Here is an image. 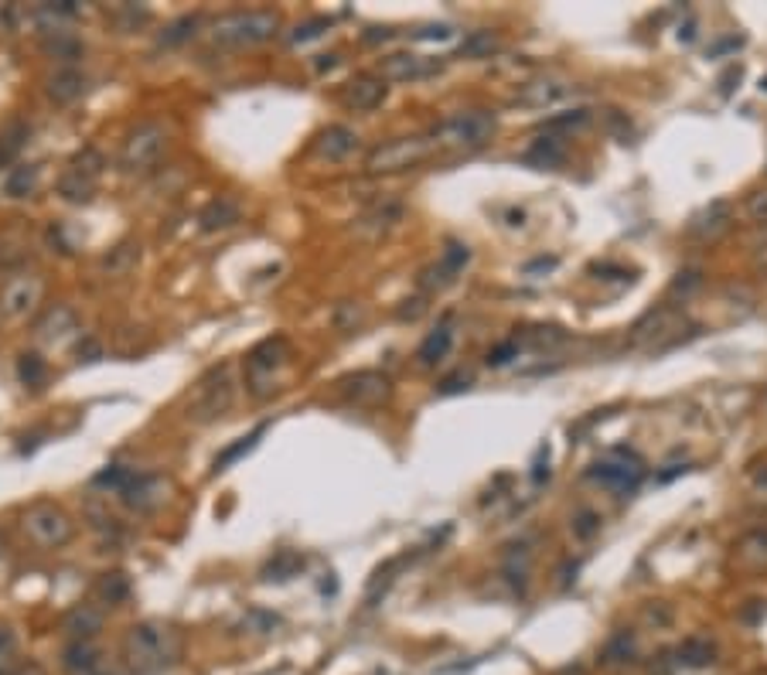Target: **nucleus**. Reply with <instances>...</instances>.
<instances>
[{"instance_id": "obj_18", "label": "nucleus", "mask_w": 767, "mask_h": 675, "mask_svg": "<svg viewBox=\"0 0 767 675\" xmlns=\"http://www.w3.org/2000/svg\"><path fill=\"white\" fill-rule=\"evenodd\" d=\"M355 147H359V134L348 127H327L314 140V154H321L325 161H345L355 154Z\"/></svg>"}, {"instance_id": "obj_7", "label": "nucleus", "mask_w": 767, "mask_h": 675, "mask_svg": "<svg viewBox=\"0 0 767 675\" xmlns=\"http://www.w3.org/2000/svg\"><path fill=\"white\" fill-rule=\"evenodd\" d=\"M433 151L430 136H400V140H385L379 147H372L365 157V171L368 174H396L406 168L423 164Z\"/></svg>"}, {"instance_id": "obj_9", "label": "nucleus", "mask_w": 767, "mask_h": 675, "mask_svg": "<svg viewBox=\"0 0 767 675\" xmlns=\"http://www.w3.org/2000/svg\"><path fill=\"white\" fill-rule=\"evenodd\" d=\"M232 396H235V386L229 379V368H215L209 379L198 383V392H194L192 406H188V416L198 420V424H209L215 416H222L232 406Z\"/></svg>"}, {"instance_id": "obj_32", "label": "nucleus", "mask_w": 767, "mask_h": 675, "mask_svg": "<svg viewBox=\"0 0 767 675\" xmlns=\"http://www.w3.org/2000/svg\"><path fill=\"white\" fill-rule=\"evenodd\" d=\"M69 168L96 181L99 174H103V168H106V161H103V154H99L96 147H86V151H78V154L72 157V164H69Z\"/></svg>"}, {"instance_id": "obj_39", "label": "nucleus", "mask_w": 767, "mask_h": 675, "mask_svg": "<svg viewBox=\"0 0 767 675\" xmlns=\"http://www.w3.org/2000/svg\"><path fill=\"white\" fill-rule=\"evenodd\" d=\"M744 215H747V222H754V226H767V188H757L754 194H747Z\"/></svg>"}, {"instance_id": "obj_38", "label": "nucleus", "mask_w": 767, "mask_h": 675, "mask_svg": "<svg viewBox=\"0 0 767 675\" xmlns=\"http://www.w3.org/2000/svg\"><path fill=\"white\" fill-rule=\"evenodd\" d=\"M18 375L24 386H38L41 379H45V362H41V355H21Z\"/></svg>"}, {"instance_id": "obj_2", "label": "nucleus", "mask_w": 767, "mask_h": 675, "mask_svg": "<svg viewBox=\"0 0 767 675\" xmlns=\"http://www.w3.org/2000/svg\"><path fill=\"white\" fill-rule=\"evenodd\" d=\"M499 130V119L488 110H467L441 119L430 134V144L437 151H481Z\"/></svg>"}, {"instance_id": "obj_47", "label": "nucleus", "mask_w": 767, "mask_h": 675, "mask_svg": "<svg viewBox=\"0 0 767 675\" xmlns=\"http://www.w3.org/2000/svg\"><path fill=\"white\" fill-rule=\"evenodd\" d=\"M4 250L7 252H0V270H14L18 263H24V256H28L21 246H4Z\"/></svg>"}, {"instance_id": "obj_50", "label": "nucleus", "mask_w": 767, "mask_h": 675, "mask_svg": "<svg viewBox=\"0 0 767 675\" xmlns=\"http://www.w3.org/2000/svg\"><path fill=\"white\" fill-rule=\"evenodd\" d=\"M409 304H413V308H400V317H409V321H416L423 310H426V304H423L420 297H413Z\"/></svg>"}, {"instance_id": "obj_31", "label": "nucleus", "mask_w": 767, "mask_h": 675, "mask_svg": "<svg viewBox=\"0 0 767 675\" xmlns=\"http://www.w3.org/2000/svg\"><path fill=\"white\" fill-rule=\"evenodd\" d=\"M260 437H263V426H260V430H252L250 437H243L239 444H232L229 450H222V454L215 457V471H229V464H232V461H239L243 454H250L252 447H256V440H260Z\"/></svg>"}, {"instance_id": "obj_29", "label": "nucleus", "mask_w": 767, "mask_h": 675, "mask_svg": "<svg viewBox=\"0 0 767 675\" xmlns=\"http://www.w3.org/2000/svg\"><path fill=\"white\" fill-rule=\"evenodd\" d=\"M24 140H28V123H21V119L7 123V127L0 130V168L24 147Z\"/></svg>"}, {"instance_id": "obj_52", "label": "nucleus", "mask_w": 767, "mask_h": 675, "mask_svg": "<svg viewBox=\"0 0 767 675\" xmlns=\"http://www.w3.org/2000/svg\"><path fill=\"white\" fill-rule=\"evenodd\" d=\"M764 89H767V78H764Z\"/></svg>"}, {"instance_id": "obj_44", "label": "nucleus", "mask_w": 767, "mask_h": 675, "mask_svg": "<svg viewBox=\"0 0 767 675\" xmlns=\"http://www.w3.org/2000/svg\"><path fill=\"white\" fill-rule=\"evenodd\" d=\"M127 478H130V471H123V467H110V471H103V474H96V484H110V488H123L127 484Z\"/></svg>"}, {"instance_id": "obj_34", "label": "nucleus", "mask_w": 767, "mask_h": 675, "mask_svg": "<svg viewBox=\"0 0 767 675\" xmlns=\"http://www.w3.org/2000/svg\"><path fill=\"white\" fill-rule=\"evenodd\" d=\"M65 665H69L72 672H89V669L96 665V652H93V645H89V641H76V645L65 652Z\"/></svg>"}, {"instance_id": "obj_37", "label": "nucleus", "mask_w": 767, "mask_h": 675, "mask_svg": "<svg viewBox=\"0 0 767 675\" xmlns=\"http://www.w3.org/2000/svg\"><path fill=\"white\" fill-rule=\"evenodd\" d=\"M499 48V38L491 31H474L471 38L460 45V55H491Z\"/></svg>"}, {"instance_id": "obj_17", "label": "nucleus", "mask_w": 767, "mask_h": 675, "mask_svg": "<svg viewBox=\"0 0 767 675\" xmlns=\"http://www.w3.org/2000/svg\"><path fill=\"white\" fill-rule=\"evenodd\" d=\"M106 624V611L96 607V604H76L69 614H65V631L76 638V641H89L96 638Z\"/></svg>"}, {"instance_id": "obj_27", "label": "nucleus", "mask_w": 767, "mask_h": 675, "mask_svg": "<svg viewBox=\"0 0 767 675\" xmlns=\"http://www.w3.org/2000/svg\"><path fill=\"white\" fill-rule=\"evenodd\" d=\"M93 192H96V181H93V177H86V174L72 171V168L58 177V194H62L65 202L82 205V202H89V198H93Z\"/></svg>"}, {"instance_id": "obj_12", "label": "nucleus", "mask_w": 767, "mask_h": 675, "mask_svg": "<svg viewBox=\"0 0 767 675\" xmlns=\"http://www.w3.org/2000/svg\"><path fill=\"white\" fill-rule=\"evenodd\" d=\"M171 484L164 482L161 474H130L127 484L120 488V502L127 505L130 512H157L161 505L168 502Z\"/></svg>"}, {"instance_id": "obj_30", "label": "nucleus", "mask_w": 767, "mask_h": 675, "mask_svg": "<svg viewBox=\"0 0 767 675\" xmlns=\"http://www.w3.org/2000/svg\"><path fill=\"white\" fill-rule=\"evenodd\" d=\"M194 28H198V18L194 14H188V18H177L174 24H168L164 31H161V45L164 48H174V45H181V41H188L194 35Z\"/></svg>"}, {"instance_id": "obj_49", "label": "nucleus", "mask_w": 767, "mask_h": 675, "mask_svg": "<svg viewBox=\"0 0 767 675\" xmlns=\"http://www.w3.org/2000/svg\"><path fill=\"white\" fill-rule=\"evenodd\" d=\"M14 652V631L11 628H0V658Z\"/></svg>"}, {"instance_id": "obj_1", "label": "nucleus", "mask_w": 767, "mask_h": 675, "mask_svg": "<svg viewBox=\"0 0 767 675\" xmlns=\"http://www.w3.org/2000/svg\"><path fill=\"white\" fill-rule=\"evenodd\" d=\"M123 658L134 675H161L181 658V635L171 624L140 621L123 638Z\"/></svg>"}, {"instance_id": "obj_25", "label": "nucleus", "mask_w": 767, "mask_h": 675, "mask_svg": "<svg viewBox=\"0 0 767 675\" xmlns=\"http://www.w3.org/2000/svg\"><path fill=\"white\" fill-rule=\"evenodd\" d=\"M450 345H454V328H450V321H443V325H437V331L426 334V342L416 351L420 366H437L443 355L450 351Z\"/></svg>"}, {"instance_id": "obj_21", "label": "nucleus", "mask_w": 767, "mask_h": 675, "mask_svg": "<svg viewBox=\"0 0 767 675\" xmlns=\"http://www.w3.org/2000/svg\"><path fill=\"white\" fill-rule=\"evenodd\" d=\"M730 205L727 202H713L710 209H703V212L696 215L689 222V232L696 239H703V243H716L723 232L730 229Z\"/></svg>"}, {"instance_id": "obj_15", "label": "nucleus", "mask_w": 767, "mask_h": 675, "mask_svg": "<svg viewBox=\"0 0 767 675\" xmlns=\"http://www.w3.org/2000/svg\"><path fill=\"white\" fill-rule=\"evenodd\" d=\"M385 93H389V86L379 76H355L345 89V103L359 113H372L375 106H383Z\"/></svg>"}, {"instance_id": "obj_3", "label": "nucleus", "mask_w": 767, "mask_h": 675, "mask_svg": "<svg viewBox=\"0 0 767 675\" xmlns=\"http://www.w3.org/2000/svg\"><path fill=\"white\" fill-rule=\"evenodd\" d=\"M276 28H280L276 11H232L211 24V41L226 45V48H246V45L273 38Z\"/></svg>"}, {"instance_id": "obj_14", "label": "nucleus", "mask_w": 767, "mask_h": 675, "mask_svg": "<svg viewBox=\"0 0 767 675\" xmlns=\"http://www.w3.org/2000/svg\"><path fill=\"white\" fill-rule=\"evenodd\" d=\"M730 563L744 573H757V570H767V529H754L747 536L733 542V556Z\"/></svg>"}, {"instance_id": "obj_10", "label": "nucleus", "mask_w": 767, "mask_h": 675, "mask_svg": "<svg viewBox=\"0 0 767 675\" xmlns=\"http://www.w3.org/2000/svg\"><path fill=\"white\" fill-rule=\"evenodd\" d=\"M338 392L345 396L351 406H383L389 396H392V383L385 372H375V368H362V372H351L338 383Z\"/></svg>"}, {"instance_id": "obj_13", "label": "nucleus", "mask_w": 767, "mask_h": 675, "mask_svg": "<svg viewBox=\"0 0 767 675\" xmlns=\"http://www.w3.org/2000/svg\"><path fill=\"white\" fill-rule=\"evenodd\" d=\"M467 259H471V250H467V246H460V243H450V246L443 250L441 263H437V267H430V270H423L420 284L426 290H441V287H447V284H454V276L467 267Z\"/></svg>"}, {"instance_id": "obj_45", "label": "nucleus", "mask_w": 767, "mask_h": 675, "mask_svg": "<svg viewBox=\"0 0 767 675\" xmlns=\"http://www.w3.org/2000/svg\"><path fill=\"white\" fill-rule=\"evenodd\" d=\"M134 256H136L134 246H116V252L113 256H106V263H103V267H106V270H120V267H123L127 259H134Z\"/></svg>"}, {"instance_id": "obj_51", "label": "nucleus", "mask_w": 767, "mask_h": 675, "mask_svg": "<svg viewBox=\"0 0 767 675\" xmlns=\"http://www.w3.org/2000/svg\"><path fill=\"white\" fill-rule=\"evenodd\" d=\"M334 62H338V58H334V55H321V62H318V69H321V72H325V69H334Z\"/></svg>"}, {"instance_id": "obj_33", "label": "nucleus", "mask_w": 767, "mask_h": 675, "mask_svg": "<svg viewBox=\"0 0 767 675\" xmlns=\"http://www.w3.org/2000/svg\"><path fill=\"white\" fill-rule=\"evenodd\" d=\"M130 594V583L123 573H103L99 580V597L106 600V604H120V600Z\"/></svg>"}, {"instance_id": "obj_4", "label": "nucleus", "mask_w": 767, "mask_h": 675, "mask_svg": "<svg viewBox=\"0 0 767 675\" xmlns=\"http://www.w3.org/2000/svg\"><path fill=\"white\" fill-rule=\"evenodd\" d=\"M686 338H692V328L686 325L682 310L675 308L648 310L631 328V348H641V351H669V348L682 345Z\"/></svg>"}, {"instance_id": "obj_8", "label": "nucleus", "mask_w": 767, "mask_h": 675, "mask_svg": "<svg viewBox=\"0 0 767 675\" xmlns=\"http://www.w3.org/2000/svg\"><path fill=\"white\" fill-rule=\"evenodd\" d=\"M168 127L164 123H157V119H147V123H140L136 130L127 134L123 140V151H120V168L123 171H147L157 164V157L164 154V147H168Z\"/></svg>"}, {"instance_id": "obj_6", "label": "nucleus", "mask_w": 767, "mask_h": 675, "mask_svg": "<svg viewBox=\"0 0 767 675\" xmlns=\"http://www.w3.org/2000/svg\"><path fill=\"white\" fill-rule=\"evenodd\" d=\"M21 529L41 549H58V546H65V542L72 539V532H76L69 512L58 508L55 502H35L31 508H24Z\"/></svg>"}, {"instance_id": "obj_24", "label": "nucleus", "mask_w": 767, "mask_h": 675, "mask_svg": "<svg viewBox=\"0 0 767 675\" xmlns=\"http://www.w3.org/2000/svg\"><path fill=\"white\" fill-rule=\"evenodd\" d=\"M713 662H716V645L706 641V638H686L675 648V665L679 669H706Z\"/></svg>"}, {"instance_id": "obj_5", "label": "nucleus", "mask_w": 767, "mask_h": 675, "mask_svg": "<svg viewBox=\"0 0 767 675\" xmlns=\"http://www.w3.org/2000/svg\"><path fill=\"white\" fill-rule=\"evenodd\" d=\"M290 358V345L287 338H267L252 348L246 355V386L256 399H269L276 392V383H280V368L287 366Z\"/></svg>"}, {"instance_id": "obj_26", "label": "nucleus", "mask_w": 767, "mask_h": 675, "mask_svg": "<svg viewBox=\"0 0 767 675\" xmlns=\"http://www.w3.org/2000/svg\"><path fill=\"white\" fill-rule=\"evenodd\" d=\"M198 222H202V229L205 232L229 229V226L239 222V202H232V198H215L209 209L198 215Z\"/></svg>"}, {"instance_id": "obj_23", "label": "nucleus", "mask_w": 767, "mask_h": 675, "mask_svg": "<svg viewBox=\"0 0 767 675\" xmlns=\"http://www.w3.org/2000/svg\"><path fill=\"white\" fill-rule=\"evenodd\" d=\"M86 93V76L78 72V69H58L55 76L48 78V99L58 103V106H69V103H76L78 96Z\"/></svg>"}, {"instance_id": "obj_41", "label": "nucleus", "mask_w": 767, "mask_h": 675, "mask_svg": "<svg viewBox=\"0 0 767 675\" xmlns=\"http://www.w3.org/2000/svg\"><path fill=\"white\" fill-rule=\"evenodd\" d=\"M331 28V21L327 18H314V21H307V24H301L297 31H293V41L301 45V41H310V38H318L321 31H327Z\"/></svg>"}, {"instance_id": "obj_11", "label": "nucleus", "mask_w": 767, "mask_h": 675, "mask_svg": "<svg viewBox=\"0 0 767 675\" xmlns=\"http://www.w3.org/2000/svg\"><path fill=\"white\" fill-rule=\"evenodd\" d=\"M41 293H45V284L35 273H18L11 276L4 287H0V314L18 321V317H28L31 310L38 308Z\"/></svg>"}, {"instance_id": "obj_28", "label": "nucleus", "mask_w": 767, "mask_h": 675, "mask_svg": "<svg viewBox=\"0 0 767 675\" xmlns=\"http://www.w3.org/2000/svg\"><path fill=\"white\" fill-rule=\"evenodd\" d=\"M35 185H38V168H35V164H24V168H14V171L7 174L4 192L11 194V198H28V194L35 192Z\"/></svg>"}, {"instance_id": "obj_43", "label": "nucleus", "mask_w": 767, "mask_h": 675, "mask_svg": "<svg viewBox=\"0 0 767 675\" xmlns=\"http://www.w3.org/2000/svg\"><path fill=\"white\" fill-rule=\"evenodd\" d=\"M580 123H587V110H573V113H566V116H553V119H546V130H559V127H580Z\"/></svg>"}, {"instance_id": "obj_40", "label": "nucleus", "mask_w": 767, "mask_h": 675, "mask_svg": "<svg viewBox=\"0 0 767 675\" xmlns=\"http://www.w3.org/2000/svg\"><path fill=\"white\" fill-rule=\"evenodd\" d=\"M631 652H634L631 638L621 635V638H614L611 645H607V652H604V662H624V658L631 655Z\"/></svg>"}, {"instance_id": "obj_36", "label": "nucleus", "mask_w": 767, "mask_h": 675, "mask_svg": "<svg viewBox=\"0 0 767 675\" xmlns=\"http://www.w3.org/2000/svg\"><path fill=\"white\" fill-rule=\"evenodd\" d=\"M301 566H304V560H301L297 553H280V556L267 566V577L269 580H290Z\"/></svg>"}, {"instance_id": "obj_48", "label": "nucleus", "mask_w": 767, "mask_h": 675, "mask_svg": "<svg viewBox=\"0 0 767 675\" xmlns=\"http://www.w3.org/2000/svg\"><path fill=\"white\" fill-rule=\"evenodd\" d=\"M696 284H699V273H696V270H686V273H679V280L672 284V290L679 293V290H689V287H696Z\"/></svg>"}, {"instance_id": "obj_46", "label": "nucleus", "mask_w": 767, "mask_h": 675, "mask_svg": "<svg viewBox=\"0 0 767 675\" xmlns=\"http://www.w3.org/2000/svg\"><path fill=\"white\" fill-rule=\"evenodd\" d=\"M515 351H518L515 342H505V345H499L495 351H488V366H505V362H508Z\"/></svg>"}, {"instance_id": "obj_22", "label": "nucleus", "mask_w": 767, "mask_h": 675, "mask_svg": "<svg viewBox=\"0 0 767 675\" xmlns=\"http://www.w3.org/2000/svg\"><path fill=\"white\" fill-rule=\"evenodd\" d=\"M570 93V86L566 82H559V78H536V82H525L522 89H518L515 103L522 106H536V110H546V106H553L559 99Z\"/></svg>"}, {"instance_id": "obj_16", "label": "nucleus", "mask_w": 767, "mask_h": 675, "mask_svg": "<svg viewBox=\"0 0 767 675\" xmlns=\"http://www.w3.org/2000/svg\"><path fill=\"white\" fill-rule=\"evenodd\" d=\"M426 72H433V65L413 52H396V55L383 58V65H379L383 82H409V78H423Z\"/></svg>"}, {"instance_id": "obj_35", "label": "nucleus", "mask_w": 767, "mask_h": 675, "mask_svg": "<svg viewBox=\"0 0 767 675\" xmlns=\"http://www.w3.org/2000/svg\"><path fill=\"white\" fill-rule=\"evenodd\" d=\"M529 161H539V164H563V147H559L553 136H542V140L532 144Z\"/></svg>"}, {"instance_id": "obj_20", "label": "nucleus", "mask_w": 767, "mask_h": 675, "mask_svg": "<svg viewBox=\"0 0 767 675\" xmlns=\"http://www.w3.org/2000/svg\"><path fill=\"white\" fill-rule=\"evenodd\" d=\"M76 314L72 308H65V304H55L52 310H45L41 314V321L35 325V334H38L41 342H48V345H58V342H65L72 331H76Z\"/></svg>"}, {"instance_id": "obj_42", "label": "nucleus", "mask_w": 767, "mask_h": 675, "mask_svg": "<svg viewBox=\"0 0 767 675\" xmlns=\"http://www.w3.org/2000/svg\"><path fill=\"white\" fill-rule=\"evenodd\" d=\"M597 529H600V519H597L594 512H580L573 519V532L580 536V539H590Z\"/></svg>"}, {"instance_id": "obj_19", "label": "nucleus", "mask_w": 767, "mask_h": 675, "mask_svg": "<svg viewBox=\"0 0 767 675\" xmlns=\"http://www.w3.org/2000/svg\"><path fill=\"white\" fill-rule=\"evenodd\" d=\"M590 478L614 488V491H634L638 482H641V467L638 464L628 467V461H604L590 467Z\"/></svg>"}]
</instances>
